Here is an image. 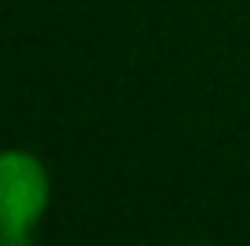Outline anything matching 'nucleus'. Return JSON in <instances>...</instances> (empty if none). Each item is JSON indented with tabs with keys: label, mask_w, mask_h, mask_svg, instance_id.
Returning a JSON list of instances; mask_svg holds the SVG:
<instances>
[{
	"label": "nucleus",
	"mask_w": 250,
	"mask_h": 246,
	"mask_svg": "<svg viewBox=\"0 0 250 246\" xmlns=\"http://www.w3.org/2000/svg\"><path fill=\"white\" fill-rule=\"evenodd\" d=\"M47 207V163L29 149H4L0 152V246H37V228Z\"/></svg>",
	"instance_id": "obj_1"
},
{
	"label": "nucleus",
	"mask_w": 250,
	"mask_h": 246,
	"mask_svg": "<svg viewBox=\"0 0 250 246\" xmlns=\"http://www.w3.org/2000/svg\"><path fill=\"white\" fill-rule=\"evenodd\" d=\"M192 246H210V243H192Z\"/></svg>",
	"instance_id": "obj_2"
}]
</instances>
